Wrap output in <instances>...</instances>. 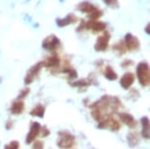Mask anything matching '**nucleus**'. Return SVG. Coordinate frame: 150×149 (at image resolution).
I'll list each match as a JSON object with an SVG mask.
<instances>
[{
  "label": "nucleus",
  "instance_id": "nucleus-23",
  "mask_svg": "<svg viewBox=\"0 0 150 149\" xmlns=\"http://www.w3.org/2000/svg\"><path fill=\"white\" fill-rule=\"evenodd\" d=\"M33 149H44L43 142L40 141V140H36V141H35V143H33Z\"/></svg>",
  "mask_w": 150,
  "mask_h": 149
},
{
  "label": "nucleus",
  "instance_id": "nucleus-9",
  "mask_svg": "<svg viewBox=\"0 0 150 149\" xmlns=\"http://www.w3.org/2000/svg\"><path fill=\"white\" fill-rule=\"evenodd\" d=\"M79 9L83 11L84 13L94 14V18H98L99 16H101L100 11H99L95 6H93L91 3H88V2H83V3H81L80 6H79Z\"/></svg>",
  "mask_w": 150,
  "mask_h": 149
},
{
  "label": "nucleus",
  "instance_id": "nucleus-14",
  "mask_svg": "<svg viewBox=\"0 0 150 149\" xmlns=\"http://www.w3.org/2000/svg\"><path fill=\"white\" fill-rule=\"evenodd\" d=\"M141 125H142V137H144L145 139H149L150 137V126H149V119L147 117H143L141 119Z\"/></svg>",
  "mask_w": 150,
  "mask_h": 149
},
{
  "label": "nucleus",
  "instance_id": "nucleus-19",
  "mask_svg": "<svg viewBox=\"0 0 150 149\" xmlns=\"http://www.w3.org/2000/svg\"><path fill=\"white\" fill-rule=\"evenodd\" d=\"M106 28V25L101 23V22H90L88 25V29L93 30L94 32H100V30H104Z\"/></svg>",
  "mask_w": 150,
  "mask_h": 149
},
{
  "label": "nucleus",
  "instance_id": "nucleus-8",
  "mask_svg": "<svg viewBox=\"0 0 150 149\" xmlns=\"http://www.w3.org/2000/svg\"><path fill=\"white\" fill-rule=\"evenodd\" d=\"M119 117H120L121 122L124 123L125 125H127L129 128H131V129L137 128V120L134 118L132 115L129 114V113H121L120 115H119Z\"/></svg>",
  "mask_w": 150,
  "mask_h": 149
},
{
  "label": "nucleus",
  "instance_id": "nucleus-4",
  "mask_svg": "<svg viewBox=\"0 0 150 149\" xmlns=\"http://www.w3.org/2000/svg\"><path fill=\"white\" fill-rule=\"evenodd\" d=\"M120 123L115 119L114 117H112L111 115L104 118L103 120H101L100 122H98V128L99 129H109L110 131H117L120 129Z\"/></svg>",
  "mask_w": 150,
  "mask_h": 149
},
{
  "label": "nucleus",
  "instance_id": "nucleus-11",
  "mask_svg": "<svg viewBox=\"0 0 150 149\" xmlns=\"http://www.w3.org/2000/svg\"><path fill=\"white\" fill-rule=\"evenodd\" d=\"M134 75L132 73H126L123 77H122L120 83L122 85V88L125 89H129L132 86V84L134 81Z\"/></svg>",
  "mask_w": 150,
  "mask_h": 149
},
{
  "label": "nucleus",
  "instance_id": "nucleus-16",
  "mask_svg": "<svg viewBox=\"0 0 150 149\" xmlns=\"http://www.w3.org/2000/svg\"><path fill=\"white\" fill-rule=\"evenodd\" d=\"M128 142H129V144L132 146V147L137 146L138 143H139V136H138V133H135V131H132V133H129Z\"/></svg>",
  "mask_w": 150,
  "mask_h": 149
},
{
  "label": "nucleus",
  "instance_id": "nucleus-15",
  "mask_svg": "<svg viewBox=\"0 0 150 149\" xmlns=\"http://www.w3.org/2000/svg\"><path fill=\"white\" fill-rule=\"evenodd\" d=\"M44 112H45V107L42 104H38L36 106H35V108L30 111V115L35 117L38 118H43L44 117Z\"/></svg>",
  "mask_w": 150,
  "mask_h": 149
},
{
  "label": "nucleus",
  "instance_id": "nucleus-3",
  "mask_svg": "<svg viewBox=\"0 0 150 149\" xmlns=\"http://www.w3.org/2000/svg\"><path fill=\"white\" fill-rule=\"evenodd\" d=\"M137 75L141 85L142 86L148 85L150 81V73H149L148 64L145 63V62H141V63L138 64L137 68Z\"/></svg>",
  "mask_w": 150,
  "mask_h": 149
},
{
  "label": "nucleus",
  "instance_id": "nucleus-5",
  "mask_svg": "<svg viewBox=\"0 0 150 149\" xmlns=\"http://www.w3.org/2000/svg\"><path fill=\"white\" fill-rule=\"evenodd\" d=\"M40 129H41L40 124H38V122H33L32 123V125H30V133H28L27 138H26V142L28 143V144H30L32 142L35 141V139L39 136Z\"/></svg>",
  "mask_w": 150,
  "mask_h": 149
},
{
  "label": "nucleus",
  "instance_id": "nucleus-7",
  "mask_svg": "<svg viewBox=\"0 0 150 149\" xmlns=\"http://www.w3.org/2000/svg\"><path fill=\"white\" fill-rule=\"evenodd\" d=\"M59 44H60V40L56 36L50 35L47 38H45V40L42 43V46H43L44 49L53 51V50H55L59 46Z\"/></svg>",
  "mask_w": 150,
  "mask_h": 149
},
{
  "label": "nucleus",
  "instance_id": "nucleus-24",
  "mask_svg": "<svg viewBox=\"0 0 150 149\" xmlns=\"http://www.w3.org/2000/svg\"><path fill=\"white\" fill-rule=\"evenodd\" d=\"M108 6L111 7H118V0H103Z\"/></svg>",
  "mask_w": 150,
  "mask_h": 149
},
{
  "label": "nucleus",
  "instance_id": "nucleus-17",
  "mask_svg": "<svg viewBox=\"0 0 150 149\" xmlns=\"http://www.w3.org/2000/svg\"><path fill=\"white\" fill-rule=\"evenodd\" d=\"M59 57L58 56H51L50 58H48L46 62H45V66L48 67V68H56V67L59 66Z\"/></svg>",
  "mask_w": 150,
  "mask_h": 149
},
{
  "label": "nucleus",
  "instance_id": "nucleus-22",
  "mask_svg": "<svg viewBox=\"0 0 150 149\" xmlns=\"http://www.w3.org/2000/svg\"><path fill=\"white\" fill-rule=\"evenodd\" d=\"M39 134H40L42 137H46L47 136H49V134H50V131L48 130L46 126H41L40 133H39Z\"/></svg>",
  "mask_w": 150,
  "mask_h": 149
},
{
  "label": "nucleus",
  "instance_id": "nucleus-13",
  "mask_svg": "<svg viewBox=\"0 0 150 149\" xmlns=\"http://www.w3.org/2000/svg\"><path fill=\"white\" fill-rule=\"evenodd\" d=\"M126 46L128 47L129 50H135L138 49V47H139V42H138L137 38H135L132 35H127Z\"/></svg>",
  "mask_w": 150,
  "mask_h": 149
},
{
  "label": "nucleus",
  "instance_id": "nucleus-18",
  "mask_svg": "<svg viewBox=\"0 0 150 149\" xmlns=\"http://www.w3.org/2000/svg\"><path fill=\"white\" fill-rule=\"evenodd\" d=\"M76 21H77V17H76L75 15H69L67 18L61 19V20H59V21H57V24L60 27H64L65 25H69V24L75 23Z\"/></svg>",
  "mask_w": 150,
  "mask_h": 149
},
{
  "label": "nucleus",
  "instance_id": "nucleus-25",
  "mask_svg": "<svg viewBox=\"0 0 150 149\" xmlns=\"http://www.w3.org/2000/svg\"><path fill=\"white\" fill-rule=\"evenodd\" d=\"M29 92H30V89L29 88H27V89H23L22 92H21V94L18 96V99H23L24 97H26L28 94H29Z\"/></svg>",
  "mask_w": 150,
  "mask_h": 149
},
{
  "label": "nucleus",
  "instance_id": "nucleus-10",
  "mask_svg": "<svg viewBox=\"0 0 150 149\" xmlns=\"http://www.w3.org/2000/svg\"><path fill=\"white\" fill-rule=\"evenodd\" d=\"M109 39H110L109 33H105V35L99 36L95 44V49L97 51H104V50H106L107 46H108Z\"/></svg>",
  "mask_w": 150,
  "mask_h": 149
},
{
  "label": "nucleus",
  "instance_id": "nucleus-6",
  "mask_svg": "<svg viewBox=\"0 0 150 149\" xmlns=\"http://www.w3.org/2000/svg\"><path fill=\"white\" fill-rule=\"evenodd\" d=\"M42 66H43V63H42V62H39V63H38L36 65L33 66L32 68L29 70V72L27 73V76H26V78H25V83L26 84L32 83L33 80L36 78V76L38 75V73L40 72Z\"/></svg>",
  "mask_w": 150,
  "mask_h": 149
},
{
  "label": "nucleus",
  "instance_id": "nucleus-2",
  "mask_svg": "<svg viewBox=\"0 0 150 149\" xmlns=\"http://www.w3.org/2000/svg\"><path fill=\"white\" fill-rule=\"evenodd\" d=\"M57 144L62 149H70L75 144V136L67 131H59Z\"/></svg>",
  "mask_w": 150,
  "mask_h": 149
},
{
  "label": "nucleus",
  "instance_id": "nucleus-21",
  "mask_svg": "<svg viewBox=\"0 0 150 149\" xmlns=\"http://www.w3.org/2000/svg\"><path fill=\"white\" fill-rule=\"evenodd\" d=\"M20 148V143L16 140L14 141H11L10 143L5 145V148L4 149H19Z\"/></svg>",
  "mask_w": 150,
  "mask_h": 149
},
{
  "label": "nucleus",
  "instance_id": "nucleus-20",
  "mask_svg": "<svg viewBox=\"0 0 150 149\" xmlns=\"http://www.w3.org/2000/svg\"><path fill=\"white\" fill-rule=\"evenodd\" d=\"M104 76H105V78H108L109 81H115V80H117V78H118L117 74H116L115 71L110 66L106 67L105 73H104Z\"/></svg>",
  "mask_w": 150,
  "mask_h": 149
},
{
  "label": "nucleus",
  "instance_id": "nucleus-1",
  "mask_svg": "<svg viewBox=\"0 0 150 149\" xmlns=\"http://www.w3.org/2000/svg\"><path fill=\"white\" fill-rule=\"evenodd\" d=\"M122 106V102L117 97L114 96H103L100 100L95 102L90 107L92 108L91 116L97 122H100L104 118L111 115Z\"/></svg>",
  "mask_w": 150,
  "mask_h": 149
},
{
  "label": "nucleus",
  "instance_id": "nucleus-12",
  "mask_svg": "<svg viewBox=\"0 0 150 149\" xmlns=\"http://www.w3.org/2000/svg\"><path fill=\"white\" fill-rule=\"evenodd\" d=\"M25 109V103L21 99H17L11 105L10 111L13 115H21Z\"/></svg>",
  "mask_w": 150,
  "mask_h": 149
}]
</instances>
